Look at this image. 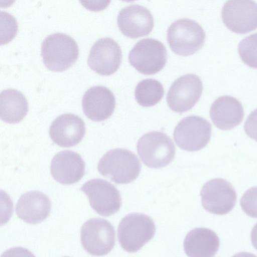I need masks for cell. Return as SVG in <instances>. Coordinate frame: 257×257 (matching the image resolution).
<instances>
[{
	"instance_id": "obj_1",
	"label": "cell",
	"mask_w": 257,
	"mask_h": 257,
	"mask_svg": "<svg viewBox=\"0 0 257 257\" xmlns=\"http://www.w3.org/2000/svg\"><path fill=\"white\" fill-rule=\"evenodd\" d=\"M140 162L133 152L123 149H114L106 152L99 160L97 169L105 177L116 184H127L139 176Z\"/></svg>"
},
{
	"instance_id": "obj_2",
	"label": "cell",
	"mask_w": 257,
	"mask_h": 257,
	"mask_svg": "<svg viewBox=\"0 0 257 257\" xmlns=\"http://www.w3.org/2000/svg\"><path fill=\"white\" fill-rule=\"evenodd\" d=\"M79 49L75 40L63 33L47 36L41 46L43 63L50 70L60 72L70 67L76 61Z\"/></svg>"
},
{
	"instance_id": "obj_3",
	"label": "cell",
	"mask_w": 257,
	"mask_h": 257,
	"mask_svg": "<svg viewBox=\"0 0 257 257\" xmlns=\"http://www.w3.org/2000/svg\"><path fill=\"white\" fill-rule=\"evenodd\" d=\"M156 226L152 219L142 213H133L120 222L117 236L122 248L127 252H135L153 238Z\"/></svg>"
},
{
	"instance_id": "obj_4",
	"label": "cell",
	"mask_w": 257,
	"mask_h": 257,
	"mask_svg": "<svg viewBox=\"0 0 257 257\" xmlns=\"http://www.w3.org/2000/svg\"><path fill=\"white\" fill-rule=\"evenodd\" d=\"M205 33L195 21L184 18L171 24L167 30V41L173 52L181 56H189L203 45Z\"/></svg>"
},
{
	"instance_id": "obj_5",
	"label": "cell",
	"mask_w": 257,
	"mask_h": 257,
	"mask_svg": "<svg viewBox=\"0 0 257 257\" xmlns=\"http://www.w3.org/2000/svg\"><path fill=\"white\" fill-rule=\"evenodd\" d=\"M138 153L143 163L152 168H160L174 159L175 147L172 140L160 132H149L137 144Z\"/></svg>"
},
{
	"instance_id": "obj_6",
	"label": "cell",
	"mask_w": 257,
	"mask_h": 257,
	"mask_svg": "<svg viewBox=\"0 0 257 257\" xmlns=\"http://www.w3.org/2000/svg\"><path fill=\"white\" fill-rule=\"evenodd\" d=\"M167 53L160 41L147 38L141 40L128 54L130 64L139 72L152 75L160 71L165 66Z\"/></svg>"
},
{
	"instance_id": "obj_7",
	"label": "cell",
	"mask_w": 257,
	"mask_h": 257,
	"mask_svg": "<svg viewBox=\"0 0 257 257\" xmlns=\"http://www.w3.org/2000/svg\"><path fill=\"white\" fill-rule=\"evenodd\" d=\"M80 235L83 247L94 256L107 254L115 242L113 226L102 218H91L86 221L81 227Z\"/></svg>"
},
{
	"instance_id": "obj_8",
	"label": "cell",
	"mask_w": 257,
	"mask_h": 257,
	"mask_svg": "<svg viewBox=\"0 0 257 257\" xmlns=\"http://www.w3.org/2000/svg\"><path fill=\"white\" fill-rule=\"evenodd\" d=\"M211 125L205 119L196 115L183 118L175 128L173 137L176 145L189 152L199 151L210 141Z\"/></svg>"
},
{
	"instance_id": "obj_9",
	"label": "cell",
	"mask_w": 257,
	"mask_h": 257,
	"mask_svg": "<svg viewBox=\"0 0 257 257\" xmlns=\"http://www.w3.org/2000/svg\"><path fill=\"white\" fill-rule=\"evenodd\" d=\"M80 190L88 197L92 209L101 216H110L120 209L121 199L119 192L106 180H90L82 186Z\"/></svg>"
},
{
	"instance_id": "obj_10",
	"label": "cell",
	"mask_w": 257,
	"mask_h": 257,
	"mask_svg": "<svg viewBox=\"0 0 257 257\" xmlns=\"http://www.w3.org/2000/svg\"><path fill=\"white\" fill-rule=\"evenodd\" d=\"M203 84L196 75L188 74L177 79L171 86L166 99L174 111L182 113L191 109L202 94Z\"/></svg>"
},
{
	"instance_id": "obj_11",
	"label": "cell",
	"mask_w": 257,
	"mask_h": 257,
	"mask_svg": "<svg viewBox=\"0 0 257 257\" xmlns=\"http://www.w3.org/2000/svg\"><path fill=\"white\" fill-rule=\"evenodd\" d=\"M200 195L204 208L215 214H227L236 203L235 190L229 182L221 178L207 182L202 188Z\"/></svg>"
},
{
	"instance_id": "obj_12",
	"label": "cell",
	"mask_w": 257,
	"mask_h": 257,
	"mask_svg": "<svg viewBox=\"0 0 257 257\" xmlns=\"http://www.w3.org/2000/svg\"><path fill=\"white\" fill-rule=\"evenodd\" d=\"M223 23L231 31L245 34L257 28V4L252 1H228L221 10Z\"/></svg>"
},
{
	"instance_id": "obj_13",
	"label": "cell",
	"mask_w": 257,
	"mask_h": 257,
	"mask_svg": "<svg viewBox=\"0 0 257 257\" xmlns=\"http://www.w3.org/2000/svg\"><path fill=\"white\" fill-rule=\"evenodd\" d=\"M122 53L118 44L112 39L103 38L92 46L87 59L90 68L101 75H110L119 68Z\"/></svg>"
},
{
	"instance_id": "obj_14",
	"label": "cell",
	"mask_w": 257,
	"mask_h": 257,
	"mask_svg": "<svg viewBox=\"0 0 257 257\" xmlns=\"http://www.w3.org/2000/svg\"><path fill=\"white\" fill-rule=\"evenodd\" d=\"M117 23L121 33L131 38H138L149 35L154 27V19L145 7L132 5L119 12Z\"/></svg>"
},
{
	"instance_id": "obj_15",
	"label": "cell",
	"mask_w": 257,
	"mask_h": 257,
	"mask_svg": "<svg viewBox=\"0 0 257 257\" xmlns=\"http://www.w3.org/2000/svg\"><path fill=\"white\" fill-rule=\"evenodd\" d=\"M85 134L83 120L72 113L63 114L52 122L49 135L53 142L61 147H71L78 144Z\"/></svg>"
},
{
	"instance_id": "obj_16",
	"label": "cell",
	"mask_w": 257,
	"mask_h": 257,
	"mask_svg": "<svg viewBox=\"0 0 257 257\" xmlns=\"http://www.w3.org/2000/svg\"><path fill=\"white\" fill-rule=\"evenodd\" d=\"M82 106L84 114L94 121L108 118L115 107L113 93L107 87L95 86L88 89L84 94Z\"/></svg>"
},
{
	"instance_id": "obj_17",
	"label": "cell",
	"mask_w": 257,
	"mask_h": 257,
	"mask_svg": "<svg viewBox=\"0 0 257 257\" xmlns=\"http://www.w3.org/2000/svg\"><path fill=\"white\" fill-rule=\"evenodd\" d=\"M51 173L58 182L70 185L78 182L85 173V163L78 153L69 150L57 153L52 159Z\"/></svg>"
},
{
	"instance_id": "obj_18",
	"label": "cell",
	"mask_w": 257,
	"mask_h": 257,
	"mask_svg": "<svg viewBox=\"0 0 257 257\" xmlns=\"http://www.w3.org/2000/svg\"><path fill=\"white\" fill-rule=\"evenodd\" d=\"M51 208V201L45 194L38 191H32L21 196L16 204V212L21 219L34 224L46 219Z\"/></svg>"
},
{
	"instance_id": "obj_19",
	"label": "cell",
	"mask_w": 257,
	"mask_h": 257,
	"mask_svg": "<svg viewBox=\"0 0 257 257\" xmlns=\"http://www.w3.org/2000/svg\"><path fill=\"white\" fill-rule=\"evenodd\" d=\"M214 124L222 130H231L240 124L244 116L241 103L236 98L223 95L217 98L210 109Z\"/></svg>"
},
{
	"instance_id": "obj_20",
	"label": "cell",
	"mask_w": 257,
	"mask_h": 257,
	"mask_svg": "<svg viewBox=\"0 0 257 257\" xmlns=\"http://www.w3.org/2000/svg\"><path fill=\"white\" fill-rule=\"evenodd\" d=\"M219 239L212 230L198 227L190 230L183 243L188 257H213L218 250Z\"/></svg>"
},
{
	"instance_id": "obj_21",
	"label": "cell",
	"mask_w": 257,
	"mask_h": 257,
	"mask_svg": "<svg viewBox=\"0 0 257 257\" xmlns=\"http://www.w3.org/2000/svg\"><path fill=\"white\" fill-rule=\"evenodd\" d=\"M28 110L27 100L21 92L8 89L1 92L0 115L3 121L9 123H18L24 118Z\"/></svg>"
},
{
	"instance_id": "obj_22",
	"label": "cell",
	"mask_w": 257,
	"mask_h": 257,
	"mask_svg": "<svg viewBox=\"0 0 257 257\" xmlns=\"http://www.w3.org/2000/svg\"><path fill=\"white\" fill-rule=\"evenodd\" d=\"M135 98L144 107H150L158 103L164 94L162 84L154 79H146L140 81L135 89Z\"/></svg>"
},
{
	"instance_id": "obj_23",
	"label": "cell",
	"mask_w": 257,
	"mask_h": 257,
	"mask_svg": "<svg viewBox=\"0 0 257 257\" xmlns=\"http://www.w3.org/2000/svg\"><path fill=\"white\" fill-rule=\"evenodd\" d=\"M238 52L246 65L257 69V33L243 38L238 44Z\"/></svg>"
},
{
	"instance_id": "obj_24",
	"label": "cell",
	"mask_w": 257,
	"mask_h": 257,
	"mask_svg": "<svg viewBox=\"0 0 257 257\" xmlns=\"http://www.w3.org/2000/svg\"><path fill=\"white\" fill-rule=\"evenodd\" d=\"M240 204L242 210L247 215L257 218V187L248 189L243 194Z\"/></svg>"
},
{
	"instance_id": "obj_25",
	"label": "cell",
	"mask_w": 257,
	"mask_h": 257,
	"mask_svg": "<svg viewBox=\"0 0 257 257\" xmlns=\"http://www.w3.org/2000/svg\"><path fill=\"white\" fill-rule=\"evenodd\" d=\"M246 134L257 142V108L248 116L244 124Z\"/></svg>"
},
{
	"instance_id": "obj_26",
	"label": "cell",
	"mask_w": 257,
	"mask_h": 257,
	"mask_svg": "<svg viewBox=\"0 0 257 257\" xmlns=\"http://www.w3.org/2000/svg\"><path fill=\"white\" fill-rule=\"evenodd\" d=\"M1 257H35L28 249L22 247H15L6 250Z\"/></svg>"
},
{
	"instance_id": "obj_27",
	"label": "cell",
	"mask_w": 257,
	"mask_h": 257,
	"mask_svg": "<svg viewBox=\"0 0 257 257\" xmlns=\"http://www.w3.org/2000/svg\"><path fill=\"white\" fill-rule=\"evenodd\" d=\"M251 240L253 246L257 249V223L254 226L251 230Z\"/></svg>"
},
{
	"instance_id": "obj_28",
	"label": "cell",
	"mask_w": 257,
	"mask_h": 257,
	"mask_svg": "<svg viewBox=\"0 0 257 257\" xmlns=\"http://www.w3.org/2000/svg\"><path fill=\"white\" fill-rule=\"evenodd\" d=\"M232 257H257L254 254L250 252H241L234 254Z\"/></svg>"
},
{
	"instance_id": "obj_29",
	"label": "cell",
	"mask_w": 257,
	"mask_h": 257,
	"mask_svg": "<svg viewBox=\"0 0 257 257\" xmlns=\"http://www.w3.org/2000/svg\"><path fill=\"white\" fill-rule=\"evenodd\" d=\"M65 257H67V256H65Z\"/></svg>"
}]
</instances>
